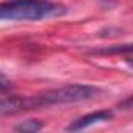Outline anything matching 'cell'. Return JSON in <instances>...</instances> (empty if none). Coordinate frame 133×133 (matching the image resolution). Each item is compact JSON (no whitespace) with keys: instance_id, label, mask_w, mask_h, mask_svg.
Here are the masks:
<instances>
[{"instance_id":"7a4b0ae2","label":"cell","mask_w":133,"mask_h":133,"mask_svg":"<svg viewBox=\"0 0 133 133\" xmlns=\"http://www.w3.org/2000/svg\"><path fill=\"white\" fill-rule=\"evenodd\" d=\"M102 94V89L97 86L91 85H66L61 88L49 89L42 94L38 96L39 102L42 107H50V105H63V103H77V102H85L91 100Z\"/></svg>"},{"instance_id":"5b68a950","label":"cell","mask_w":133,"mask_h":133,"mask_svg":"<svg viewBox=\"0 0 133 133\" xmlns=\"http://www.w3.org/2000/svg\"><path fill=\"white\" fill-rule=\"evenodd\" d=\"M14 130H17V131H27V133H36V131L42 130V124L39 121L30 119V121H24L19 125H16Z\"/></svg>"},{"instance_id":"52a82bcc","label":"cell","mask_w":133,"mask_h":133,"mask_svg":"<svg viewBox=\"0 0 133 133\" xmlns=\"http://www.w3.org/2000/svg\"><path fill=\"white\" fill-rule=\"evenodd\" d=\"M103 2H111V0H103Z\"/></svg>"},{"instance_id":"277c9868","label":"cell","mask_w":133,"mask_h":133,"mask_svg":"<svg viewBox=\"0 0 133 133\" xmlns=\"http://www.w3.org/2000/svg\"><path fill=\"white\" fill-rule=\"evenodd\" d=\"M113 117V113L108 111V110H100V111H94V113H89V114H85L75 121H72L66 130L68 131H78V130H83V128H88L91 125H96V124H100V122H107Z\"/></svg>"},{"instance_id":"8992f818","label":"cell","mask_w":133,"mask_h":133,"mask_svg":"<svg viewBox=\"0 0 133 133\" xmlns=\"http://www.w3.org/2000/svg\"><path fill=\"white\" fill-rule=\"evenodd\" d=\"M13 89V83L5 77L0 74V92H6V91H11Z\"/></svg>"},{"instance_id":"3957f363","label":"cell","mask_w":133,"mask_h":133,"mask_svg":"<svg viewBox=\"0 0 133 133\" xmlns=\"http://www.w3.org/2000/svg\"><path fill=\"white\" fill-rule=\"evenodd\" d=\"M42 108L38 96L35 97H21V96H8L0 99V116H11L30 110Z\"/></svg>"},{"instance_id":"6da1fadb","label":"cell","mask_w":133,"mask_h":133,"mask_svg":"<svg viewBox=\"0 0 133 133\" xmlns=\"http://www.w3.org/2000/svg\"><path fill=\"white\" fill-rule=\"evenodd\" d=\"M66 13L50 0H6L0 3V21H41Z\"/></svg>"}]
</instances>
